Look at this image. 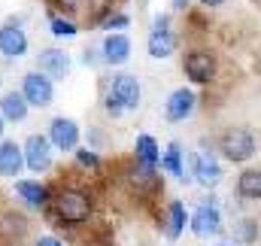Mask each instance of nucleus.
<instances>
[{"label": "nucleus", "mask_w": 261, "mask_h": 246, "mask_svg": "<svg viewBox=\"0 0 261 246\" xmlns=\"http://www.w3.org/2000/svg\"><path fill=\"white\" fill-rule=\"evenodd\" d=\"M0 85H3V76H0Z\"/></svg>", "instance_id": "473e14b6"}, {"label": "nucleus", "mask_w": 261, "mask_h": 246, "mask_svg": "<svg viewBox=\"0 0 261 246\" xmlns=\"http://www.w3.org/2000/svg\"><path fill=\"white\" fill-rule=\"evenodd\" d=\"M52 143H49V137H43V134H31L28 140H24V146H21V152H24V170H34V174H46L49 167H52Z\"/></svg>", "instance_id": "20e7f679"}, {"label": "nucleus", "mask_w": 261, "mask_h": 246, "mask_svg": "<svg viewBox=\"0 0 261 246\" xmlns=\"http://www.w3.org/2000/svg\"><path fill=\"white\" fill-rule=\"evenodd\" d=\"M52 34L55 37H73L76 34V24L67 21V18H52Z\"/></svg>", "instance_id": "393cba45"}, {"label": "nucleus", "mask_w": 261, "mask_h": 246, "mask_svg": "<svg viewBox=\"0 0 261 246\" xmlns=\"http://www.w3.org/2000/svg\"><path fill=\"white\" fill-rule=\"evenodd\" d=\"M24 234H28V219L21 213H12V210L0 213V237L3 240H18Z\"/></svg>", "instance_id": "a211bd4d"}, {"label": "nucleus", "mask_w": 261, "mask_h": 246, "mask_svg": "<svg viewBox=\"0 0 261 246\" xmlns=\"http://www.w3.org/2000/svg\"><path fill=\"white\" fill-rule=\"evenodd\" d=\"M107 31H113V28H128V15H122V12H116V15H110L107 21H100Z\"/></svg>", "instance_id": "a878e982"}, {"label": "nucleus", "mask_w": 261, "mask_h": 246, "mask_svg": "<svg viewBox=\"0 0 261 246\" xmlns=\"http://www.w3.org/2000/svg\"><path fill=\"white\" fill-rule=\"evenodd\" d=\"M176 52V37L170 31H152L149 37V55L152 58H170Z\"/></svg>", "instance_id": "aec40b11"}, {"label": "nucleus", "mask_w": 261, "mask_h": 246, "mask_svg": "<svg viewBox=\"0 0 261 246\" xmlns=\"http://www.w3.org/2000/svg\"><path fill=\"white\" fill-rule=\"evenodd\" d=\"M24 170V152L15 140L0 137V177H18Z\"/></svg>", "instance_id": "9b49d317"}, {"label": "nucleus", "mask_w": 261, "mask_h": 246, "mask_svg": "<svg viewBox=\"0 0 261 246\" xmlns=\"http://www.w3.org/2000/svg\"><path fill=\"white\" fill-rule=\"evenodd\" d=\"M189 225V213H186V204L182 201H170L167 204V216H164V237L167 240H179L182 231Z\"/></svg>", "instance_id": "4468645a"}, {"label": "nucleus", "mask_w": 261, "mask_h": 246, "mask_svg": "<svg viewBox=\"0 0 261 246\" xmlns=\"http://www.w3.org/2000/svg\"><path fill=\"white\" fill-rule=\"evenodd\" d=\"M46 137H49V143H52L55 149H61V152H73L76 143H79V125L73 122V119L58 116V119H52Z\"/></svg>", "instance_id": "423d86ee"}, {"label": "nucleus", "mask_w": 261, "mask_h": 246, "mask_svg": "<svg viewBox=\"0 0 261 246\" xmlns=\"http://www.w3.org/2000/svg\"><path fill=\"white\" fill-rule=\"evenodd\" d=\"M192 110H195V91L192 88H176L167 97V107H164L167 122H182V119L192 116Z\"/></svg>", "instance_id": "f8f14e48"}, {"label": "nucleus", "mask_w": 261, "mask_h": 246, "mask_svg": "<svg viewBox=\"0 0 261 246\" xmlns=\"http://www.w3.org/2000/svg\"><path fill=\"white\" fill-rule=\"evenodd\" d=\"M170 177H176V180H186V161H182V146L179 143H170L167 146V152L161 155V161H158Z\"/></svg>", "instance_id": "4be33fe9"}, {"label": "nucleus", "mask_w": 261, "mask_h": 246, "mask_svg": "<svg viewBox=\"0 0 261 246\" xmlns=\"http://www.w3.org/2000/svg\"><path fill=\"white\" fill-rule=\"evenodd\" d=\"M134 152H137V161L146 164V167H158V161H161V149H158V143H155L152 134H140Z\"/></svg>", "instance_id": "6ab92c4d"}, {"label": "nucleus", "mask_w": 261, "mask_h": 246, "mask_svg": "<svg viewBox=\"0 0 261 246\" xmlns=\"http://www.w3.org/2000/svg\"><path fill=\"white\" fill-rule=\"evenodd\" d=\"M200 3H203V6H219L222 0H200Z\"/></svg>", "instance_id": "c756f323"}, {"label": "nucleus", "mask_w": 261, "mask_h": 246, "mask_svg": "<svg viewBox=\"0 0 261 246\" xmlns=\"http://www.w3.org/2000/svg\"><path fill=\"white\" fill-rule=\"evenodd\" d=\"M186 3H189V0H173V6H176V9H186Z\"/></svg>", "instance_id": "c85d7f7f"}, {"label": "nucleus", "mask_w": 261, "mask_h": 246, "mask_svg": "<svg viewBox=\"0 0 261 246\" xmlns=\"http://www.w3.org/2000/svg\"><path fill=\"white\" fill-rule=\"evenodd\" d=\"M234 234H237L240 243H255V240H258V225H255L252 219H240V222L234 225Z\"/></svg>", "instance_id": "5701e85b"}, {"label": "nucleus", "mask_w": 261, "mask_h": 246, "mask_svg": "<svg viewBox=\"0 0 261 246\" xmlns=\"http://www.w3.org/2000/svg\"><path fill=\"white\" fill-rule=\"evenodd\" d=\"M189 164H192V177H195L203 188H213V185L222 180L219 161H216L213 155H206V152H192V155H189Z\"/></svg>", "instance_id": "6e6552de"}, {"label": "nucleus", "mask_w": 261, "mask_h": 246, "mask_svg": "<svg viewBox=\"0 0 261 246\" xmlns=\"http://www.w3.org/2000/svg\"><path fill=\"white\" fill-rule=\"evenodd\" d=\"M216 246H234V243H216Z\"/></svg>", "instance_id": "2f4dec72"}, {"label": "nucleus", "mask_w": 261, "mask_h": 246, "mask_svg": "<svg viewBox=\"0 0 261 246\" xmlns=\"http://www.w3.org/2000/svg\"><path fill=\"white\" fill-rule=\"evenodd\" d=\"M100 55H103L107 64H125L130 55V40L122 37V34H110L100 46Z\"/></svg>", "instance_id": "f3484780"}, {"label": "nucleus", "mask_w": 261, "mask_h": 246, "mask_svg": "<svg viewBox=\"0 0 261 246\" xmlns=\"http://www.w3.org/2000/svg\"><path fill=\"white\" fill-rule=\"evenodd\" d=\"M52 210H55L58 222H64V225H82V222L91 219L94 204H91V198L82 188H64V191L55 194Z\"/></svg>", "instance_id": "f257e3e1"}, {"label": "nucleus", "mask_w": 261, "mask_h": 246, "mask_svg": "<svg viewBox=\"0 0 261 246\" xmlns=\"http://www.w3.org/2000/svg\"><path fill=\"white\" fill-rule=\"evenodd\" d=\"M219 149L228 161L234 164H243L255 155V134L249 128H228L219 140Z\"/></svg>", "instance_id": "7ed1b4c3"}, {"label": "nucleus", "mask_w": 261, "mask_h": 246, "mask_svg": "<svg viewBox=\"0 0 261 246\" xmlns=\"http://www.w3.org/2000/svg\"><path fill=\"white\" fill-rule=\"evenodd\" d=\"M37 67H40V73H46L52 82L55 79H64L67 73H70V55H67L64 49H43L40 52V58H37Z\"/></svg>", "instance_id": "9d476101"}, {"label": "nucleus", "mask_w": 261, "mask_h": 246, "mask_svg": "<svg viewBox=\"0 0 261 246\" xmlns=\"http://www.w3.org/2000/svg\"><path fill=\"white\" fill-rule=\"evenodd\" d=\"M107 110L113 116H122L128 110H137L140 107V82L130 76V73H119L110 85V94H107Z\"/></svg>", "instance_id": "f03ea898"}, {"label": "nucleus", "mask_w": 261, "mask_h": 246, "mask_svg": "<svg viewBox=\"0 0 261 246\" xmlns=\"http://www.w3.org/2000/svg\"><path fill=\"white\" fill-rule=\"evenodd\" d=\"M34 246H64V243H61L58 237H40V240H37Z\"/></svg>", "instance_id": "cd10ccee"}, {"label": "nucleus", "mask_w": 261, "mask_h": 246, "mask_svg": "<svg viewBox=\"0 0 261 246\" xmlns=\"http://www.w3.org/2000/svg\"><path fill=\"white\" fill-rule=\"evenodd\" d=\"M0 52L6 58H18L28 52V37L18 24H3L0 28Z\"/></svg>", "instance_id": "ddd939ff"}, {"label": "nucleus", "mask_w": 261, "mask_h": 246, "mask_svg": "<svg viewBox=\"0 0 261 246\" xmlns=\"http://www.w3.org/2000/svg\"><path fill=\"white\" fill-rule=\"evenodd\" d=\"M182 70H186V76L197 82V85H203V82H210L213 76H216V58L210 55V52H189L186 55V61H182Z\"/></svg>", "instance_id": "1a4fd4ad"}, {"label": "nucleus", "mask_w": 261, "mask_h": 246, "mask_svg": "<svg viewBox=\"0 0 261 246\" xmlns=\"http://www.w3.org/2000/svg\"><path fill=\"white\" fill-rule=\"evenodd\" d=\"M15 191H18V198H21L28 207H34V210H43V207L49 204V188L40 183V180H18V183H15Z\"/></svg>", "instance_id": "2eb2a0df"}, {"label": "nucleus", "mask_w": 261, "mask_h": 246, "mask_svg": "<svg viewBox=\"0 0 261 246\" xmlns=\"http://www.w3.org/2000/svg\"><path fill=\"white\" fill-rule=\"evenodd\" d=\"M18 91H21L24 101H28L31 107H37V110H43V107H49V104L55 101V85H52V79H49L46 73H40V70H37V73H28Z\"/></svg>", "instance_id": "39448f33"}, {"label": "nucleus", "mask_w": 261, "mask_h": 246, "mask_svg": "<svg viewBox=\"0 0 261 246\" xmlns=\"http://www.w3.org/2000/svg\"><path fill=\"white\" fill-rule=\"evenodd\" d=\"M3 128H6V119H3V116H0V137H3Z\"/></svg>", "instance_id": "7c9ffc66"}, {"label": "nucleus", "mask_w": 261, "mask_h": 246, "mask_svg": "<svg viewBox=\"0 0 261 246\" xmlns=\"http://www.w3.org/2000/svg\"><path fill=\"white\" fill-rule=\"evenodd\" d=\"M28 110H31V104L24 101L21 91H9V94L0 97V116L6 122H24L28 119Z\"/></svg>", "instance_id": "dca6fc26"}, {"label": "nucleus", "mask_w": 261, "mask_h": 246, "mask_svg": "<svg viewBox=\"0 0 261 246\" xmlns=\"http://www.w3.org/2000/svg\"><path fill=\"white\" fill-rule=\"evenodd\" d=\"M189 228L195 231L197 237H203V240H206V237L219 234V228H222V216H219V210H216L213 204H206V201H203L195 213L189 216Z\"/></svg>", "instance_id": "0eeeda50"}, {"label": "nucleus", "mask_w": 261, "mask_h": 246, "mask_svg": "<svg viewBox=\"0 0 261 246\" xmlns=\"http://www.w3.org/2000/svg\"><path fill=\"white\" fill-rule=\"evenodd\" d=\"M152 31H170V18H167V15L155 18V28H152Z\"/></svg>", "instance_id": "bb28decb"}, {"label": "nucleus", "mask_w": 261, "mask_h": 246, "mask_svg": "<svg viewBox=\"0 0 261 246\" xmlns=\"http://www.w3.org/2000/svg\"><path fill=\"white\" fill-rule=\"evenodd\" d=\"M76 164H79L82 170H97V167H100V158H97L94 152H88V149H76Z\"/></svg>", "instance_id": "b1692460"}, {"label": "nucleus", "mask_w": 261, "mask_h": 246, "mask_svg": "<svg viewBox=\"0 0 261 246\" xmlns=\"http://www.w3.org/2000/svg\"><path fill=\"white\" fill-rule=\"evenodd\" d=\"M237 194L246 198V201H258L261 198V170L249 167L237 177Z\"/></svg>", "instance_id": "412c9836"}]
</instances>
